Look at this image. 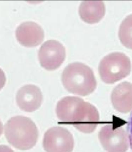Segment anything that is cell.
Segmentation results:
<instances>
[{"label": "cell", "instance_id": "cell-1", "mask_svg": "<svg viewBox=\"0 0 132 152\" xmlns=\"http://www.w3.org/2000/svg\"><path fill=\"white\" fill-rule=\"evenodd\" d=\"M56 112L61 121L85 133L94 132L99 124V112L94 105L76 96H67L58 103Z\"/></svg>", "mask_w": 132, "mask_h": 152}, {"label": "cell", "instance_id": "cell-2", "mask_svg": "<svg viewBox=\"0 0 132 152\" xmlns=\"http://www.w3.org/2000/svg\"><path fill=\"white\" fill-rule=\"evenodd\" d=\"M7 141L15 148L28 150L36 145L39 133L35 124L30 118L23 116L12 117L4 126Z\"/></svg>", "mask_w": 132, "mask_h": 152}, {"label": "cell", "instance_id": "cell-3", "mask_svg": "<svg viewBox=\"0 0 132 152\" xmlns=\"http://www.w3.org/2000/svg\"><path fill=\"white\" fill-rule=\"evenodd\" d=\"M62 81L67 91L82 96L90 94L97 87L92 69L82 63H74L67 66L62 73Z\"/></svg>", "mask_w": 132, "mask_h": 152}, {"label": "cell", "instance_id": "cell-4", "mask_svg": "<svg viewBox=\"0 0 132 152\" xmlns=\"http://www.w3.org/2000/svg\"><path fill=\"white\" fill-rule=\"evenodd\" d=\"M131 70V64L125 54L113 53L105 56L100 63L99 72L105 83L113 84L127 77Z\"/></svg>", "mask_w": 132, "mask_h": 152}, {"label": "cell", "instance_id": "cell-5", "mask_svg": "<svg viewBox=\"0 0 132 152\" xmlns=\"http://www.w3.org/2000/svg\"><path fill=\"white\" fill-rule=\"evenodd\" d=\"M98 136L101 144L107 152H125L128 149L127 132L120 125L113 123L103 126Z\"/></svg>", "mask_w": 132, "mask_h": 152}, {"label": "cell", "instance_id": "cell-6", "mask_svg": "<svg viewBox=\"0 0 132 152\" xmlns=\"http://www.w3.org/2000/svg\"><path fill=\"white\" fill-rule=\"evenodd\" d=\"M43 145L46 152H72L74 140L68 130L58 126L51 127L45 132Z\"/></svg>", "mask_w": 132, "mask_h": 152}, {"label": "cell", "instance_id": "cell-7", "mask_svg": "<svg viewBox=\"0 0 132 152\" xmlns=\"http://www.w3.org/2000/svg\"><path fill=\"white\" fill-rule=\"evenodd\" d=\"M39 60L46 70L53 71L59 68L65 60L66 49L60 42L49 40L44 42L39 50Z\"/></svg>", "mask_w": 132, "mask_h": 152}, {"label": "cell", "instance_id": "cell-8", "mask_svg": "<svg viewBox=\"0 0 132 152\" xmlns=\"http://www.w3.org/2000/svg\"><path fill=\"white\" fill-rule=\"evenodd\" d=\"M17 40L25 47H36L43 41L44 31L37 23L27 21L22 23L15 31Z\"/></svg>", "mask_w": 132, "mask_h": 152}, {"label": "cell", "instance_id": "cell-9", "mask_svg": "<svg viewBox=\"0 0 132 152\" xmlns=\"http://www.w3.org/2000/svg\"><path fill=\"white\" fill-rule=\"evenodd\" d=\"M42 92L37 86L26 85L22 87L16 95L17 104L21 110L32 113L40 107L43 101Z\"/></svg>", "mask_w": 132, "mask_h": 152}, {"label": "cell", "instance_id": "cell-10", "mask_svg": "<svg viewBox=\"0 0 132 152\" xmlns=\"http://www.w3.org/2000/svg\"><path fill=\"white\" fill-rule=\"evenodd\" d=\"M111 100L114 108L119 113L127 114L132 111V83L122 82L114 88Z\"/></svg>", "mask_w": 132, "mask_h": 152}, {"label": "cell", "instance_id": "cell-11", "mask_svg": "<svg viewBox=\"0 0 132 152\" xmlns=\"http://www.w3.org/2000/svg\"><path fill=\"white\" fill-rule=\"evenodd\" d=\"M106 9L102 1H83L80 5L79 13L83 21L89 24L99 22L104 17Z\"/></svg>", "mask_w": 132, "mask_h": 152}, {"label": "cell", "instance_id": "cell-12", "mask_svg": "<svg viewBox=\"0 0 132 152\" xmlns=\"http://www.w3.org/2000/svg\"><path fill=\"white\" fill-rule=\"evenodd\" d=\"M119 37L122 44L132 49V15L123 20L119 31Z\"/></svg>", "mask_w": 132, "mask_h": 152}, {"label": "cell", "instance_id": "cell-13", "mask_svg": "<svg viewBox=\"0 0 132 152\" xmlns=\"http://www.w3.org/2000/svg\"><path fill=\"white\" fill-rule=\"evenodd\" d=\"M127 132L129 137V146L132 150V112L128 123Z\"/></svg>", "mask_w": 132, "mask_h": 152}, {"label": "cell", "instance_id": "cell-14", "mask_svg": "<svg viewBox=\"0 0 132 152\" xmlns=\"http://www.w3.org/2000/svg\"><path fill=\"white\" fill-rule=\"evenodd\" d=\"M6 82V77L3 70L0 68V91L4 87Z\"/></svg>", "mask_w": 132, "mask_h": 152}, {"label": "cell", "instance_id": "cell-15", "mask_svg": "<svg viewBox=\"0 0 132 152\" xmlns=\"http://www.w3.org/2000/svg\"><path fill=\"white\" fill-rule=\"evenodd\" d=\"M0 152H15L11 148L5 145H0Z\"/></svg>", "mask_w": 132, "mask_h": 152}, {"label": "cell", "instance_id": "cell-16", "mask_svg": "<svg viewBox=\"0 0 132 152\" xmlns=\"http://www.w3.org/2000/svg\"><path fill=\"white\" fill-rule=\"evenodd\" d=\"M3 124L0 120V137L2 135V133H3Z\"/></svg>", "mask_w": 132, "mask_h": 152}]
</instances>
